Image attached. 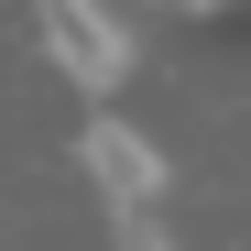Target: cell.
Here are the masks:
<instances>
[{
	"instance_id": "6da1fadb",
	"label": "cell",
	"mask_w": 251,
	"mask_h": 251,
	"mask_svg": "<svg viewBox=\"0 0 251 251\" xmlns=\"http://www.w3.org/2000/svg\"><path fill=\"white\" fill-rule=\"evenodd\" d=\"M76 175H88V197H99V219H109L120 251L175 240V229H164L175 175H164V142H153V131H131V120H109V109H99L88 131H76Z\"/></svg>"
},
{
	"instance_id": "7a4b0ae2",
	"label": "cell",
	"mask_w": 251,
	"mask_h": 251,
	"mask_svg": "<svg viewBox=\"0 0 251 251\" xmlns=\"http://www.w3.org/2000/svg\"><path fill=\"white\" fill-rule=\"evenodd\" d=\"M33 33H44L55 76H66V88H88V99H109L120 76H131V33H120L109 0H33Z\"/></svg>"
},
{
	"instance_id": "3957f363",
	"label": "cell",
	"mask_w": 251,
	"mask_h": 251,
	"mask_svg": "<svg viewBox=\"0 0 251 251\" xmlns=\"http://www.w3.org/2000/svg\"><path fill=\"white\" fill-rule=\"evenodd\" d=\"M197 11H229V0H197Z\"/></svg>"
}]
</instances>
